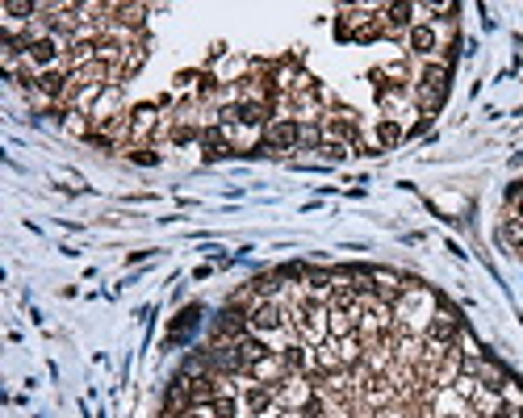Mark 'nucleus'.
Here are the masks:
<instances>
[{"mask_svg":"<svg viewBox=\"0 0 523 418\" xmlns=\"http://www.w3.org/2000/svg\"><path fill=\"white\" fill-rule=\"evenodd\" d=\"M285 377H293L289 372V364H285V356H280V351H268L264 360H260L256 369L247 372V381H260V385H272V389H277L280 381H285Z\"/></svg>","mask_w":523,"mask_h":418,"instance_id":"8","label":"nucleus"},{"mask_svg":"<svg viewBox=\"0 0 523 418\" xmlns=\"http://www.w3.org/2000/svg\"><path fill=\"white\" fill-rule=\"evenodd\" d=\"M197 323H201V306H189V310H184L181 318L172 323V331H168V343H184V339H189V334L197 331Z\"/></svg>","mask_w":523,"mask_h":418,"instance_id":"12","label":"nucleus"},{"mask_svg":"<svg viewBox=\"0 0 523 418\" xmlns=\"http://www.w3.org/2000/svg\"><path fill=\"white\" fill-rule=\"evenodd\" d=\"M490 418H523V410H519V406H511V402L502 397V406L494 410V414H490Z\"/></svg>","mask_w":523,"mask_h":418,"instance_id":"18","label":"nucleus"},{"mask_svg":"<svg viewBox=\"0 0 523 418\" xmlns=\"http://www.w3.org/2000/svg\"><path fill=\"white\" fill-rule=\"evenodd\" d=\"M260 151H272V156H289L297 151V121L293 118H272L260 134Z\"/></svg>","mask_w":523,"mask_h":418,"instance_id":"3","label":"nucleus"},{"mask_svg":"<svg viewBox=\"0 0 523 418\" xmlns=\"http://www.w3.org/2000/svg\"><path fill=\"white\" fill-rule=\"evenodd\" d=\"M247 326H252V334H260V339H268V334H277L289 326V310H285V301L277 298H260L252 310H247Z\"/></svg>","mask_w":523,"mask_h":418,"instance_id":"2","label":"nucleus"},{"mask_svg":"<svg viewBox=\"0 0 523 418\" xmlns=\"http://www.w3.org/2000/svg\"><path fill=\"white\" fill-rule=\"evenodd\" d=\"M126 156H130L134 164H146V167H151V164H159V156H155V151H151V147H134V151H126Z\"/></svg>","mask_w":523,"mask_h":418,"instance_id":"17","label":"nucleus"},{"mask_svg":"<svg viewBox=\"0 0 523 418\" xmlns=\"http://www.w3.org/2000/svg\"><path fill=\"white\" fill-rule=\"evenodd\" d=\"M335 351H340V364H343V369H360V364H365V339H360V334L335 339Z\"/></svg>","mask_w":523,"mask_h":418,"instance_id":"11","label":"nucleus"},{"mask_svg":"<svg viewBox=\"0 0 523 418\" xmlns=\"http://www.w3.org/2000/svg\"><path fill=\"white\" fill-rule=\"evenodd\" d=\"M143 59H146V42H134L130 50H126V63H122V80L130 72H138V67H143Z\"/></svg>","mask_w":523,"mask_h":418,"instance_id":"14","label":"nucleus"},{"mask_svg":"<svg viewBox=\"0 0 523 418\" xmlns=\"http://www.w3.org/2000/svg\"><path fill=\"white\" fill-rule=\"evenodd\" d=\"M502 243L511 251H523V218H507L502 222Z\"/></svg>","mask_w":523,"mask_h":418,"instance_id":"13","label":"nucleus"},{"mask_svg":"<svg viewBox=\"0 0 523 418\" xmlns=\"http://www.w3.org/2000/svg\"><path fill=\"white\" fill-rule=\"evenodd\" d=\"M323 138H331V143H360V121H356L352 109H335L331 105L327 113H323Z\"/></svg>","mask_w":523,"mask_h":418,"instance_id":"4","label":"nucleus"},{"mask_svg":"<svg viewBox=\"0 0 523 418\" xmlns=\"http://www.w3.org/2000/svg\"><path fill=\"white\" fill-rule=\"evenodd\" d=\"M159 126H164V118H159V105H138V109H130V147H126V151H134V147H151V138L159 134Z\"/></svg>","mask_w":523,"mask_h":418,"instance_id":"6","label":"nucleus"},{"mask_svg":"<svg viewBox=\"0 0 523 418\" xmlns=\"http://www.w3.org/2000/svg\"><path fill=\"white\" fill-rule=\"evenodd\" d=\"M377 22H381V38H394V34H411L414 25V4H386V9H377Z\"/></svg>","mask_w":523,"mask_h":418,"instance_id":"7","label":"nucleus"},{"mask_svg":"<svg viewBox=\"0 0 523 418\" xmlns=\"http://www.w3.org/2000/svg\"><path fill=\"white\" fill-rule=\"evenodd\" d=\"M411 93H414V101H419V109L431 118V113L444 105V93H448V63H427Z\"/></svg>","mask_w":523,"mask_h":418,"instance_id":"1","label":"nucleus"},{"mask_svg":"<svg viewBox=\"0 0 523 418\" xmlns=\"http://www.w3.org/2000/svg\"><path fill=\"white\" fill-rule=\"evenodd\" d=\"M406 47L419 55V59H431L439 50V38H436V25H427V22H414L411 25V34H406Z\"/></svg>","mask_w":523,"mask_h":418,"instance_id":"9","label":"nucleus"},{"mask_svg":"<svg viewBox=\"0 0 523 418\" xmlns=\"http://www.w3.org/2000/svg\"><path fill=\"white\" fill-rule=\"evenodd\" d=\"M398 138H402V126H398L394 118H386V121L377 126V147H394Z\"/></svg>","mask_w":523,"mask_h":418,"instance_id":"15","label":"nucleus"},{"mask_svg":"<svg viewBox=\"0 0 523 418\" xmlns=\"http://www.w3.org/2000/svg\"><path fill=\"white\" fill-rule=\"evenodd\" d=\"M423 339H427V343H439V347H457V343H461V318H457V310H452V306H436V314H431V323H427Z\"/></svg>","mask_w":523,"mask_h":418,"instance_id":"5","label":"nucleus"},{"mask_svg":"<svg viewBox=\"0 0 523 418\" xmlns=\"http://www.w3.org/2000/svg\"><path fill=\"white\" fill-rule=\"evenodd\" d=\"M360 310H365V306H352V310H335V306H327L331 339H348V334L360 331Z\"/></svg>","mask_w":523,"mask_h":418,"instance_id":"10","label":"nucleus"},{"mask_svg":"<svg viewBox=\"0 0 523 418\" xmlns=\"http://www.w3.org/2000/svg\"><path fill=\"white\" fill-rule=\"evenodd\" d=\"M318 151H323V159H335V164H340V159L348 156V143H331V138H323Z\"/></svg>","mask_w":523,"mask_h":418,"instance_id":"16","label":"nucleus"}]
</instances>
